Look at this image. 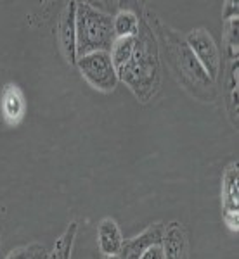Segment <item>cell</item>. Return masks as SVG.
Masks as SVG:
<instances>
[{
    "label": "cell",
    "instance_id": "7c38bea8",
    "mask_svg": "<svg viewBox=\"0 0 239 259\" xmlns=\"http://www.w3.org/2000/svg\"><path fill=\"white\" fill-rule=\"evenodd\" d=\"M142 18L132 9H120L113 16V30L116 38H130L139 33Z\"/></svg>",
    "mask_w": 239,
    "mask_h": 259
},
{
    "label": "cell",
    "instance_id": "ac0fdd59",
    "mask_svg": "<svg viewBox=\"0 0 239 259\" xmlns=\"http://www.w3.org/2000/svg\"><path fill=\"white\" fill-rule=\"evenodd\" d=\"M103 259H120L118 256H104Z\"/></svg>",
    "mask_w": 239,
    "mask_h": 259
},
{
    "label": "cell",
    "instance_id": "6da1fadb",
    "mask_svg": "<svg viewBox=\"0 0 239 259\" xmlns=\"http://www.w3.org/2000/svg\"><path fill=\"white\" fill-rule=\"evenodd\" d=\"M118 80L133 92L135 99L148 104L161 85L159 44L153 28L142 18L139 33L133 36V50L128 61L118 69Z\"/></svg>",
    "mask_w": 239,
    "mask_h": 259
},
{
    "label": "cell",
    "instance_id": "7a4b0ae2",
    "mask_svg": "<svg viewBox=\"0 0 239 259\" xmlns=\"http://www.w3.org/2000/svg\"><path fill=\"white\" fill-rule=\"evenodd\" d=\"M144 19L153 28L156 38L161 40V44L165 45L166 57H168L172 71L175 73L177 80L199 100H204V102L215 100V81L208 76L207 71L203 69V66L198 62L194 54L187 47L186 40L177 31L170 30L166 24H163L161 21L156 19V16L151 14V12H146Z\"/></svg>",
    "mask_w": 239,
    "mask_h": 259
},
{
    "label": "cell",
    "instance_id": "4fadbf2b",
    "mask_svg": "<svg viewBox=\"0 0 239 259\" xmlns=\"http://www.w3.org/2000/svg\"><path fill=\"white\" fill-rule=\"evenodd\" d=\"M77 232H78V223L77 221H71L64 232H62V235L54 242V247L50 250L49 259H71Z\"/></svg>",
    "mask_w": 239,
    "mask_h": 259
},
{
    "label": "cell",
    "instance_id": "3957f363",
    "mask_svg": "<svg viewBox=\"0 0 239 259\" xmlns=\"http://www.w3.org/2000/svg\"><path fill=\"white\" fill-rule=\"evenodd\" d=\"M116 36L113 16L90 2H77V56L110 52Z\"/></svg>",
    "mask_w": 239,
    "mask_h": 259
},
{
    "label": "cell",
    "instance_id": "9a60e30c",
    "mask_svg": "<svg viewBox=\"0 0 239 259\" xmlns=\"http://www.w3.org/2000/svg\"><path fill=\"white\" fill-rule=\"evenodd\" d=\"M141 259H165V254H163V247H161V244H158V245H153V247H149V249L146 250V252L141 256Z\"/></svg>",
    "mask_w": 239,
    "mask_h": 259
},
{
    "label": "cell",
    "instance_id": "8992f818",
    "mask_svg": "<svg viewBox=\"0 0 239 259\" xmlns=\"http://www.w3.org/2000/svg\"><path fill=\"white\" fill-rule=\"evenodd\" d=\"M222 214L230 232L239 228V168L237 162H230L222 175Z\"/></svg>",
    "mask_w": 239,
    "mask_h": 259
},
{
    "label": "cell",
    "instance_id": "9c48e42d",
    "mask_svg": "<svg viewBox=\"0 0 239 259\" xmlns=\"http://www.w3.org/2000/svg\"><path fill=\"white\" fill-rule=\"evenodd\" d=\"M0 111L9 126H18L26 116V99L16 83H7L0 95Z\"/></svg>",
    "mask_w": 239,
    "mask_h": 259
},
{
    "label": "cell",
    "instance_id": "2e32d148",
    "mask_svg": "<svg viewBox=\"0 0 239 259\" xmlns=\"http://www.w3.org/2000/svg\"><path fill=\"white\" fill-rule=\"evenodd\" d=\"M237 7H239L237 2H225L224 4V14H222L224 21H229V19H232V18H237Z\"/></svg>",
    "mask_w": 239,
    "mask_h": 259
},
{
    "label": "cell",
    "instance_id": "30bf717a",
    "mask_svg": "<svg viewBox=\"0 0 239 259\" xmlns=\"http://www.w3.org/2000/svg\"><path fill=\"white\" fill-rule=\"evenodd\" d=\"M161 247L165 259H189V239L180 221H170L163 230Z\"/></svg>",
    "mask_w": 239,
    "mask_h": 259
},
{
    "label": "cell",
    "instance_id": "e0dca14e",
    "mask_svg": "<svg viewBox=\"0 0 239 259\" xmlns=\"http://www.w3.org/2000/svg\"><path fill=\"white\" fill-rule=\"evenodd\" d=\"M6 259H28V247L24 245V247H18V249L11 250L9 256Z\"/></svg>",
    "mask_w": 239,
    "mask_h": 259
},
{
    "label": "cell",
    "instance_id": "5b68a950",
    "mask_svg": "<svg viewBox=\"0 0 239 259\" xmlns=\"http://www.w3.org/2000/svg\"><path fill=\"white\" fill-rule=\"evenodd\" d=\"M187 47L191 49V52L194 54V57L198 62L203 66V69L207 71V74L212 78L213 81L217 80L220 73V50L217 45L215 38L212 36V33L204 28H198L187 33L186 38Z\"/></svg>",
    "mask_w": 239,
    "mask_h": 259
},
{
    "label": "cell",
    "instance_id": "d6986e66",
    "mask_svg": "<svg viewBox=\"0 0 239 259\" xmlns=\"http://www.w3.org/2000/svg\"><path fill=\"white\" fill-rule=\"evenodd\" d=\"M0 245H2V239H0Z\"/></svg>",
    "mask_w": 239,
    "mask_h": 259
},
{
    "label": "cell",
    "instance_id": "8fae6325",
    "mask_svg": "<svg viewBox=\"0 0 239 259\" xmlns=\"http://www.w3.org/2000/svg\"><path fill=\"white\" fill-rule=\"evenodd\" d=\"M121 230L113 218H104L97 227V244L103 256H118L123 245Z\"/></svg>",
    "mask_w": 239,
    "mask_h": 259
},
{
    "label": "cell",
    "instance_id": "5bb4252c",
    "mask_svg": "<svg viewBox=\"0 0 239 259\" xmlns=\"http://www.w3.org/2000/svg\"><path fill=\"white\" fill-rule=\"evenodd\" d=\"M26 247H28V259H49V252L45 250L44 245L31 244L26 245Z\"/></svg>",
    "mask_w": 239,
    "mask_h": 259
},
{
    "label": "cell",
    "instance_id": "277c9868",
    "mask_svg": "<svg viewBox=\"0 0 239 259\" xmlns=\"http://www.w3.org/2000/svg\"><path fill=\"white\" fill-rule=\"evenodd\" d=\"M90 87L103 94H111L118 85V74L113 66L110 52H92L78 57L75 64Z\"/></svg>",
    "mask_w": 239,
    "mask_h": 259
},
{
    "label": "cell",
    "instance_id": "ba28073f",
    "mask_svg": "<svg viewBox=\"0 0 239 259\" xmlns=\"http://www.w3.org/2000/svg\"><path fill=\"white\" fill-rule=\"evenodd\" d=\"M163 230H165V225L154 223V225H151V227L146 228L142 233H139L137 237H132V239L123 240V245H121L118 257L120 259H141V256L149 247L161 244Z\"/></svg>",
    "mask_w": 239,
    "mask_h": 259
},
{
    "label": "cell",
    "instance_id": "52a82bcc",
    "mask_svg": "<svg viewBox=\"0 0 239 259\" xmlns=\"http://www.w3.org/2000/svg\"><path fill=\"white\" fill-rule=\"evenodd\" d=\"M59 47L70 66L77 64V2H68L57 23Z\"/></svg>",
    "mask_w": 239,
    "mask_h": 259
}]
</instances>
